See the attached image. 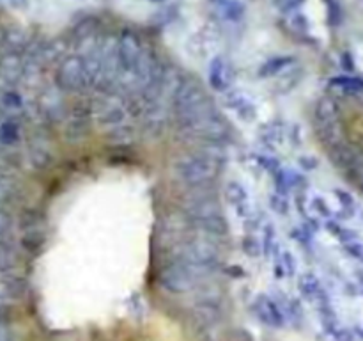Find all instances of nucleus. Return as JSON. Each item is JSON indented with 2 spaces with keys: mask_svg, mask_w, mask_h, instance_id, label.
Masks as SVG:
<instances>
[{
  "mask_svg": "<svg viewBox=\"0 0 363 341\" xmlns=\"http://www.w3.org/2000/svg\"><path fill=\"white\" fill-rule=\"evenodd\" d=\"M175 171L183 181L190 185H199L214 174V166L206 157H186V159L177 160Z\"/></svg>",
  "mask_w": 363,
  "mask_h": 341,
  "instance_id": "obj_1",
  "label": "nucleus"
},
{
  "mask_svg": "<svg viewBox=\"0 0 363 341\" xmlns=\"http://www.w3.org/2000/svg\"><path fill=\"white\" fill-rule=\"evenodd\" d=\"M87 82V68H85L84 60L78 59V57H71V59L64 60V64L59 68V84L64 89L77 91V89L84 87Z\"/></svg>",
  "mask_w": 363,
  "mask_h": 341,
  "instance_id": "obj_2",
  "label": "nucleus"
},
{
  "mask_svg": "<svg viewBox=\"0 0 363 341\" xmlns=\"http://www.w3.org/2000/svg\"><path fill=\"white\" fill-rule=\"evenodd\" d=\"M193 270L195 267L188 263H170L161 272V279L167 288L174 292H185L193 285Z\"/></svg>",
  "mask_w": 363,
  "mask_h": 341,
  "instance_id": "obj_3",
  "label": "nucleus"
},
{
  "mask_svg": "<svg viewBox=\"0 0 363 341\" xmlns=\"http://www.w3.org/2000/svg\"><path fill=\"white\" fill-rule=\"evenodd\" d=\"M232 80V71L229 68V64L224 59L216 57V59L211 63L209 68V82L216 91H224L231 85Z\"/></svg>",
  "mask_w": 363,
  "mask_h": 341,
  "instance_id": "obj_4",
  "label": "nucleus"
},
{
  "mask_svg": "<svg viewBox=\"0 0 363 341\" xmlns=\"http://www.w3.org/2000/svg\"><path fill=\"white\" fill-rule=\"evenodd\" d=\"M119 60L126 70H133L138 64V45L133 39H122L119 48Z\"/></svg>",
  "mask_w": 363,
  "mask_h": 341,
  "instance_id": "obj_5",
  "label": "nucleus"
},
{
  "mask_svg": "<svg viewBox=\"0 0 363 341\" xmlns=\"http://www.w3.org/2000/svg\"><path fill=\"white\" fill-rule=\"evenodd\" d=\"M300 290L303 292L305 297H315L317 293H321V285H319V279L312 274H305L300 281Z\"/></svg>",
  "mask_w": 363,
  "mask_h": 341,
  "instance_id": "obj_6",
  "label": "nucleus"
},
{
  "mask_svg": "<svg viewBox=\"0 0 363 341\" xmlns=\"http://www.w3.org/2000/svg\"><path fill=\"white\" fill-rule=\"evenodd\" d=\"M291 63V59L289 57H273V59H269L268 63L264 64V66L261 68V75L262 77H269V75H275V73H278L280 70H283V68L287 66V64Z\"/></svg>",
  "mask_w": 363,
  "mask_h": 341,
  "instance_id": "obj_7",
  "label": "nucleus"
},
{
  "mask_svg": "<svg viewBox=\"0 0 363 341\" xmlns=\"http://www.w3.org/2000/svg\"><path fill=\"white\" fill-rule=\"evenodd\" d=\"M225 196H227V199H231L232 203L236 204V206H241V204L246 203V190L243 189L239 183L236 181H231L227 187V192H225Z\"/></svg>",
  "mask_w": 363,
  "mask_h": 341,
  "instance_id": "obj_8",
  "label": "nucleus"
},
{
  "mask_svg": "<svg viewBox=\"0 0 363 341\" xmlns=\"http://www.w3.org/2000/svg\"><path fill=\"white\" fill-rule=\"evenodd\" d=\"M332 84L337 85V87L346 89V91H361L363 89V82L353 77H337L332 80Z\"/></svg>",
  "mask_w": 363,
  "mask_h": 341,
  "instance_id": "obj_9",
  "label": "nucleus"
},
{
  "mask_svg": "<svg viewBox=\"0 0 363 341\" xmlns=\"http://www.w3.org/2000/svg\"><path fill=\"white\" fill-rule=\"evenodd\" d=\"M335 160L340 164L342 167H351L354 166V162H356V155H354L353 151H351L349 148H339L335 149Z\"/></svg>",
  "mask_w": 363,
  "mask_h": 341,
  "instance_id": "obj_10",
  "label": "nucleus"
},
{
  "mask_svg": "<svg viewBox=\"0 0 363 341\" xmlns=\"http://www.w3.org/2000/svg\"><path fill=\"white\" fill-rule=\"evenodd\" d=\"M224 6H225V14H227V16H231V18H239L243 14V6L239 2H236V0H231V2H229V0H225L224 2Z\"/></svg>",
  "mask_w": 363,
  "mask_h": 341,
  "instance_id": "obj_11",
  "label": "nucleus"
},
{
  "mask_svg": "<svg viewBox=\"0 0 363 341\" xmlns=\"http://www.w3.org/2000/svg\"><path fill=\"white\" fill-rule=\"evenodd\" d=\"M243 249L246 251L248 254H250L251 258H257L259 254H261V251H262V247H261V243L257 242V240L253 238V236H248L246 240H244V243H243Z\"/></svg>",
  "mask_w": 363,
  "mask_h": 341,
  "instance_id": "obj_12",
  "label": "nucleus"
},
{
  "mask_svg": "<svg viewBox=\"0 0 363 341\" xmlns=\"http://www.w3.org/2000/svg\"><path fill=\"white\" fill-rule=\"evenodd\" d=\"M346 249L349 251L351 254H353L354 258H358V260L363 261V245L360 242H356V240H351V242H346Z\"/></svg>",
  "mask_w": 363,
  "mask_h": 341,
  "instance_id": "obj_13",
  "label": "nucleus"
},
{
  "mask_svg": "<svg viewBox=\"0 0 363 341\" xmlns=\"http://www.w3.org/2000/svg\"><path fill=\"white\" fill-rule=\"evenodd\" d=\"M335 339L337 341H354L351 331H347V329H339V331H335Z\"/></svg>",
  "mask_w": 363,
  "mask_h": 341,
  "instance_id": "obj_14",
  "label": "nucleus"
},
{
  "mask_svg": "<svg viewBox=\"0 0 363 341\" xmlns=\"http://www.w3.org/2000/svg\"><path fill=\"white\" fill-rule=\"evenodd\" d=\"M300 2L301 0H278V6L282 7L283 11H289V9H293V7H296Z\"/></svg>",
  "mask_w": 363,
  "mask_h": 341,
  "instance_id": "obj_15",
  "label": "nucleus"
},
{
  "mask_svg": "<svg viewBox=\"0 0 363 341\" xmlns=\"http://www.w3.org/2000/svg\"><path fill=\"white\" fill-rule=\"evenodd\" d=\"M337 194H339V196L342 197V199H340V201H342V203H346V204H351V203H353V201H351V196H349V194H344V192H337Z\"/></svg>",
  "mask_w": 363,
  "mask_h": 341,
  "instance_id": "obj_16",
  "label": "nucleus"
},
{
  "mask_svg": "<svg viewBox=\"0 0 363 341\" xmlns=\"http://www.w3.org/2000/svg\"><path fill=\"white\" fill-rule=\"evenodd\" d=\"M361 187H363V179H361Z\"/></svg>",
  "mask_w": 363,
  "mask_h": 341,
  "instance_id": "obj_17",
  "label": "nucleus"
}]
</instances>
